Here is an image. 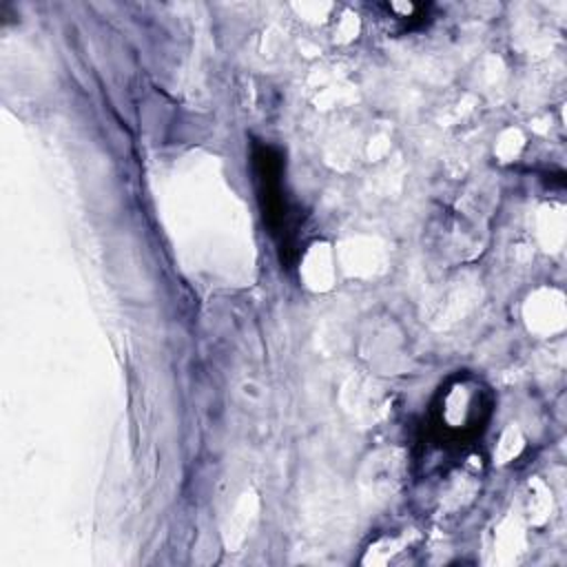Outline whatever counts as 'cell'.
I'll return each mask as SVG.
<instances>
[{
	"label": "cell",
	"mask_w": 567,
	"mask_h": 567,
	"mask_svg": "<svg viewBox=\"0 0 567 567\" xmlns=\"http://www.w3.org/2000/svg\"><path fill=\"white\" fill-rule=\"evenodd\" d=\"M434 412V423L441 430V436L463 447L465 441L478 436L489 414L487 390L474 377H458L452 385L441 390Z\"/></svg>",
	"instance_id": "1"
}]
</instances>
